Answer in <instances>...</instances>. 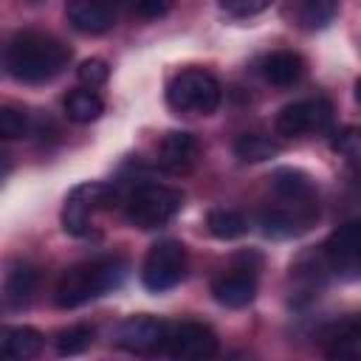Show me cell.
Masks as SVG:
<instances>
[{
  "label": "cell",
  "mask_w": 361,
  "mask_h": 361,
  "mask_svg": "<svg viewBox=\"0 0 361 361\" xmlns=\"http://www.w3.org/2000/svg\"><path fill=\"white\" fill-rule=\"evenodd\" d=\"M71 59V48L62 45L56 37L51 34H39V31H20L8 39L6 54H3V65L6 73L17 82H48L56 73H62L68 68Z\"/></svg>",
  "instance_id": "6da1fadb"
},
{
  "label": "cell",
  "mask_w": 361,
  "mask_h": 361,
  "mask_svg": "<svg viewBox=\"0 0 361 361\" xmlns=\"http://www.w3.org/2000/svg\"><path fill=\"white\" fill-rule=\"evenodd\" d=\"M127 276V262L121 257H96L68 268L54 290V302L59 307H79L113 288H118Z\"/></svg>",
  "instance_id": "7a4b0ae2"
},
{
  "label": "cell",
  "mask_w": 361,
  "mask_h": 361,
  "mask_svg": "<svg viewBox=\"0 0 361 361\" xmlns=\"http://www.w3.org/2000/svg\"><path fill=\"white\" fill-rule=\"evenodd\" d=\"M220 99H223L220 82L203 68H186L175 73L166 87V102L175 113L212 116L220 107Z\"/></svg>",
  "instance_id": "3957f363"
},
{
  "label": "cell",
  "mask_w": 361,
  "mask_h": 361,
  "mask_svg": "<svg viewBox=\"0 0 361 361\" xmlns=\"http://www.w3.org/2000/svg\"><path fill=\"white\" fill-rule=\"evenodd\" d=\"M183 206V195L164 183H138L124 197V214L138 228H158L169 223Z\"/></svg>",
  "instance_id": "277c9868"
},
{
  "label": "cell",
  "mask_w": 361,
  "mask_h": 361,
  "mask_svg": "<svg viewBox=\"0 0 361 361\" xmlns=\"http://www.w3.org/2000/svg\"><path fill=\"white\" fill-rule=\"evenodd\" d=\"M116 189L107 183H79L71 189L62 206V228L73 237L93 234V217L116 206Z\"/></svg>",
  "instance_id": "5b68a950"
},
{
  "label": "cell",
  "mask_w": 361,
  "mask_h": 361,
  "mask_svg": "<svg viewBox=\"0 0 361 361\" xmlns=\"http://www.w3.org/2000/svg\"><path fill=\"white\" fill-rule=\"evenodd\" d=\"M186 276V248L178 240H161L149 248L144 268H141V282L147 290L161 293L175 288Z\"/></svg>",
  "instance_id": "8992f818"
},
{
  "label": "cell",
  "mask_w": 361,
  "mask_h": 361,
  "mask_svg": "<svg viewBox=\"0 0 361 361\" xmlns=\"http://www.w3.org/2000/svg\"><path fill=\"white\" fill-rule=\"evenodd\" d=\"M330 130H333V104L322 96L285 104L276 116V133L285 138H302L310 133H330Z\"/></svg>",
  "instance_id": "52a82bcc"
},
{
  "label": "cell",
  "mask_w": 361,
  "mask_h": 361,
  "mask_svg": "<svg viewBox=\"0 0 361 361\" xmlns=\"http://www.w3.org/2000/svg\"><path fill=\"white\" fill-rule=\"evenodd\" d=\"M324 259L333 274L361 279V217L338 226L324 243Z\"/></svg>",
  "instance_id": "ba28073f"
},
{
  "label": "cell",
  "mask_w": 361,
  "mask_h": 361,
  "mask_svg": "<svg viewBox=\"0 0 361 361\" xmlns=\"http://www.w3.org/2000/svg\"><path fill=\"white\" fill-rule=\"evenodd\" d=\"M282 203L265 209L259 214V226L268 237H293V234H302L307 231L313 223H316V214H319V203L316 197L313 200H285L279 197Z\"/></svg>",
  "instance_id": "9c48e42d"
},
{
  "label": "cell",
  "mask_w": 361,
  "mask_h": 361,
  "mask_svg": "<svg viewBox=\"0 0 361 361\" xmlns=\"http://www.w3.org/2000/svg\"><path fill=\"white\" fill-rule=\"evenodd\" d=\"M164 353L178 361L212 358L217 353V336L212 333V327L200 322H178V324H169L166 330Z\"/></svg>",
  "instance_id": "30bf717a"
},
{
  "label": "cell",
  "mask_w": 361,
  "mask_h": 361,
  "mask_svg": "<svg viewBox=\"0 0 361 361\" xmlns=\"http://www.w3.org/2000/svg\"><path fill=\"white\" fill-rule=\"evenodd\" d=\"M166 330L169 324L155 319V316H147V313H138V316H130L124 319L116 333H113V344L127 350V353H138V355H149V353H164V341H166Z\"/></svg>",
  "instance_id": "8fae6325"
},
{
  "label": "cell",
  "mask_w": 361,
  "mask_h": 361,
  "mask_svg": "<svg viewBox=\"0 0 361 361\" xmlns=\"http://www.w3.org/2000/svg\"><path fill=\"white\" fill-rule=\"evenodd\" d=\"M212 296L223 307H245L257 296V265H248V254H240L231 268L212 279Z\"/></svg>",
  "instance_id": "7c38bea8"
},
{
  "label": "cell",
  "mask_w": 361,
  "mask_h": 361,
  "mask_svg": "<svg viewBox=\"0 0 361 361\" xmlns=\"http://www.w3.org/2000/svg\"><path fill=\"white\" fill-rule=\"evenodd\" d=\"M124 6L127 0H68L65 17L82 34H104L118 23Z\"/></svg>",
  "instance_id": "4fadbf2b"
},
{
  "label": "cell",
  "mask_w": 361,
  "mask_h": 361,
  "mask_svg": "<svg viewBox=\"0 0 361 361\" xmlns=\"http://www.w3.org/2000/svg\"><path fill=\"white\" fill-rule=\"evenodd\" d=\"M200 155V144L192 133L183 130H172L161 138L158 144V166L169 175H186Z\"/></svg>",
  "instance_id": "5bb4252c"
},
{
  "label": "cell",
  "mask_w": 361,
  "mask_h": 361,
  "mask_svg": "<svg viewBox=\"0 0 361 361\" xmlns=\"http://www.w3.org/2000/svg\"><path fill=\"white\" fill-rule=\"evenodd\" d=\"M322 344L330 358H361V316H347L322 330Z\"/></svg>",
  "instance_id": "9a60e30c"
},
{
  "label": "cell",
  "mask_w": 361,
  "mask_h": 361,
  "mask_svg": "<svg viewBox=\"0 0 361 361\" xmlns=\"http://www.w3.org/2000/svg\"><path fill=\"white\" fill-rule=\"evenodd\" d=\"M259 73H262V79H265L268 85H274V87H288V85H293V82L302 79L305 62H302V56L293 54V51H274V54H268V56L259 62Z\"/></svg>",
  "instance_id": "2e32d148"
},
{
  "label": "cell",
  "mask_w": 361,
  "mask_h": 361,
  "mask_svg": "<svg viewBox=\"0 0 361 361\" xmlns=\"http://www.w3.org/2000/svg\"><path fill=\"white\" fill-rule=\"evenodd\" d=\"M39 350H42V333L39 330H34L28 324L3 327V333H0V353L6 358L25 361V358L39 355Z\"/></svg>",
  "instance_id": "e0dca14e"
},
{
  "label": "cell",
  "mask_w": 361,
  "mask_h": 361,
  "mask_svg": "<svg viewBox=\"0 0 361 361\" xmlns=\"http://www.w3.org/2000/svg\"><path fill=\"white\" fill-rule=\"evenodd\" d=\"M34 288H37V271L31 265H25V262H14L6 271V279H3V302H6V307L28 305Z\"/></svg>",
  "instance_id": "ac0fdd59"
},
{
  "label": "cell",
  "mask_w": 361,
  "mask_h": 361,
  "mask_svg": "<svg viewBox=\"0 0 361 361\" xmlns=\"http://www.w3.org/2000/svg\"><path fill=\"white\" fill-rule=\"evenodd\" d=\"M271 186L285 200H313L316 197L310 178L302 169H288V166L285 169H276L271 175Z\"/></svg>",
  "instance_id": "d6986e66"
},
{
  "label": "cell",
  "mask_w": 361,
  "mask_h": 361,
  "mask_svg": "<svg viewBox=\"0 0 361 361\" xmlns=\"http://www.w3.org/2000/svg\"><path fill=\"white\" fill-rule=\"evenodd\" d=\"M65 113L76 124H90V121H96L104 113V102L90 87L87 90H71L65 96Z\"/></svg>",
  "instance_id": "ffe728a7"
},
{
  "label": "cell",
  "mask_w": 361,
  "mask_h": 361,
  "mask_svg": "<svg viewBox=\"0 0 361 361\" xmlns=\"http://www.w3.org/2000/svg\"><path fill=\"white\" fill-rule=\"evenodd\" d=\"M279 149H282V147H279L274 138L262 135V133H245V135H240V138L234 141V152H237V158L245 161V164H262V161L279 155Z\"/></svg>",
  "instance_id": "44dd1931"
},
{
  "label": "cell",
  "mask_w": 361,
  "mask_h": 361,
  "mask_svg": "<svg viewBox=\"0 0 361 361\" xmlns=\"http://www.w3.org/2000/svg\"><path fill=\"white\" fill-rule=\"evenodd\" d=\"M338 14V0H296V20L302 28H327Z\"/></svg>",
  "instance_id": "7402d4cb"
},
{
  "label": "cell",
  "mask_w": 361,
  "mask_h": 361,
  "mask_svg": "<svg viewBox=\"0 0 361 361\" xmlns=\"http://www.w3.org/2000/svg\"><path fill=\"white\" fill-rule=\"evenodd\" d=\"M206 228L217 240H234V237H243L245 234L248 223L234 209H212L209 217H206Z\"/></svg>",
  "instance_id": "603a6c76"
},
{
  "label": "cell",
  "mask_w": 361,
  "mask_h": 361,
  "mask_svg": "<svg viewBox=\"0 0 361 361\" xmlns=\"http://www.w3.org/2000/svg\"><path fill=\"white\" fill-rule=\"evenodd\" d=\"M90 344H93V327H87V324H73V327L56 333V353L59 355H79Z\"/></svg>",
  "instance_id": "cb8c5ba5"
},
{
  "label": "cell",
  "mask_w": 361,
  "mask_h": 361,
  "mask_svg": "<svg viewBox=\"0 0 361 361\" xmlns=\"http://www.w3.org/2000/svg\"><path fill=\"white\" fill-rule=\"evenodd\" d=\"M28 133V116L25 110H17L11 104L0 107V138L11 141V138H20Z\"/></svg>",
  "instance_id": "d4e9b609"
},
{
  "label": "cell",
  "mask_w": 361,
  "mask_h": 361,
  "mask_svg": "<svg viewBox=\"0 0 361 361\" xmlns=\"http://www.w3.org/2000/svg\"><path fill=\"white\" fill-rule=\"evenodd\" d=\"M76 76H79V82H82V85H87V87H99V85H104V82H107L110 68H107V62H104V59H85V62L79 65Z\"/></svg>",
  "instance_id": "484cf974"
},
{
  "label": "cell",
  "mask_w": 361,
  "mask_h": 361,
  "mask_svg": "<svg viewBox=\"0 0 361 361\" xmlns=\"http://www.w3.org/2000/svg\"><path fill=\"white\" fill-rule=\"evenodd\" d=\"M330 147L341 155H353L355 149H361V130L358 127H341V130H333L330 133Z\"/></svg>",
  "instance_id": "4316f807"
},
{
  "label": "cell",
  "mask_w": 361,
  "mask_h": 361,
  "mask_svg": "<svg viewBox=\"0 0 361 361\" xmlns=\"http://www.w3.org/2000/svg\"><path fill=\"white\" fill-rule=\"evenodd\" d=\"M127 6L141 20H158L175 6V0H127Z\"/></svg>",
  "instance_id": "83f0119b"
},
{
  "label": "cell",
  "mask_w": 361,
  "mask_h": 361,
  "mask_svg": "<svg viewBox=\"0 0 361 361\" xmlns=\"http://www.w3.org/2000/svg\"><path fill=\"white\" fill-rule=\"evenodd\" d=\"M217 3L226 14H234V17H251L271 6V0H217Z\"/></svg>",
  "instance_id": "f1b7e54d"
},
{
  "label": "cell",
  "mask_w": 361,
  "mask_h": 361,
  "mask_svg": "<svg viewBox=\"0 0 361 361\" xmlns=\"http://www.w3.org/2000/svg\"><path fill=\"white\" fill-rule=\"evenodd\" d=\"M350 169H353V183H355V189L361 192V149H355V152L350 155Z\"/></svg>",
  "instance_id": "f546056e"
},
{
  "label": "cell",
  "mask_w": 361,
  "mask_h": 361,
  "mask_svg": "<svg viewBox=\"0 0 361 361\" xmlns=\"http://www.w3.org/2000/svg\"><path fill=\"white\" fill-rule=\"evenodd\" d=\"M355 99H358V102H361V79H358V82H355Z\"/></svg>",
  "instance_id": "4dcf8cb0"
}]
</instances>
